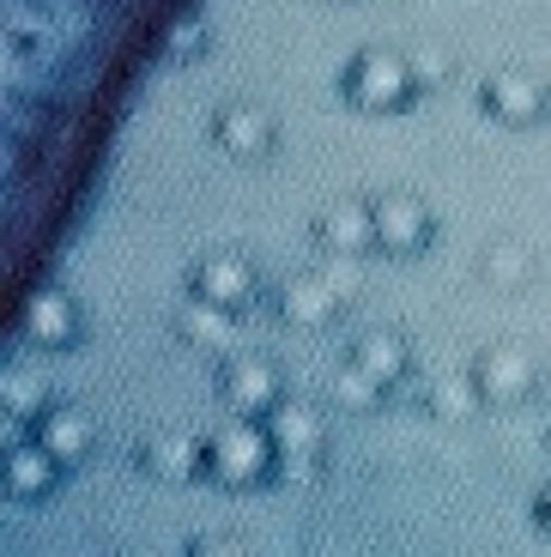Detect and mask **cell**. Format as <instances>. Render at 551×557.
<instances>
[{
	"label": "cell",
	"mask_w": 551,
	"mask_h": 557,
	"mask_svg": "<svg viewBox=\"0 0 551 557\" xmlns=\"http://www.w3.org/2000/svg\"><path fill=\"white\" fill-rule=\"evenodd\" d=\"M273 455L279 448H273L261 418H236V424H224V431L207 436V473L219 479V485H255V479H267Z\"/></svg>",
	"instance_id": "1"
},
{
	"label": "cell",
	"mask_w": 551,
	"mask_h": 557,
	"mask_svg": "<svg viewBox=\"0 0 551 557\" xmlns=\"http://www.w3.org/2000/svg\"><path fill=\"white\" fill-rule=\"evenodd\" d=\"M345 98L358 103V110H400V103H413L418 98L413 61L388 55V49L358 55V61H352V73H345Z\"/></svg>",
	"instance_id": "2"
},
{
	"label": "cell",
	"mask_w": 551,
	"mask_h": 557,
	"mask_svg": "<svg viewBox=\"0 0 551 557\" xmlns=\"http://www.w3.org/2000/svg\"><path fill=\"white\" fill-rule=\"evenodd\" d=\"M376 249H388V255H418L430 243V212L418 207L413 195H388V200H376Z\"/></svg>",
	"instance_id": "3"
},
{
	"label": "cell",
	"mask_w": 551,
	"mask_h": 557,
	"mask_svg": "<svg viewBox=\"0 0 551 557\" xmlns=\"http://www.w3.org/2000/svg\"><path fill=\"white\" fill-rule=\"evenodd\" d=\"M473 382H479V394L491 406H515V400H527V394H534V358H527V351H485L479 363H473Z\"/></svg>",
	"instance_id": "4"
},
{
	"label": "cell",
	"mask_w": 551,
	"mask_h": 557,
	"mask_svg": "<svg viewBox=\"0 0 551 557\" xmlns=\"http://www.w3.org/2000/svg\"><path fill=\"white\" fill-rule=\"evenodd\" d=\"M479 98L497 122H510V127H534L546 115V85L527 79V73H491Z\"/></svg>",
	"instance_id": "5"
},
{
	"label": "cell",
	"mask_w": 551,
	"mask_h": 557,
	"mask_svg": "<svg viewBox=\"0 0 551 557\" xmlns=\"http://www.w3.org/2000/svg\"><path fill=\"white\" fill-rule=\"evenodd\" d=\"M188 285L200 304H219V309H243L255 297V273H248L243 255H207V261L194 267Z\"/></svg>",
	"instance_id": "6"
},
{
	"label": "cell",
	"mask_w": 551,
	"mask_h": 557,
	"mask_svg": "<svg viewBox=\"0 0 551 557\" xmlns=\"http://www.w3.org/2000/svg\"><path fill=\"white\" fill-rule=\"evenodd\" d=\"M73 334H79V309H73L68 292H37L25 304V339L37 351H61L73 346Z\"/></svg>",
	"instance_id": "7"
},
{
	"label": "cell",
	"mask_w": 551,
	"mask_h": 557,
	"mask_svg": "<svg viewBox=\"0 0 551 557\" xmlns=\"http://www.w3.org/2000/svg\"><path fill=\"white\" fill-rule=\"evenodd\" d=\"M224 400L236 406V418H267L285 394H279V376L261 358H231V370H224Z\"/></svg>",
	"instance_id": "8"
},
{
	"label": "cell",
	"mask_w": 551,
	"mask_h": 557,
	"mask_svg": "<svg viewBox=\"0 0 551 557\" xmlns=\"http://www.w3.org/2000/svg\"><path fill=\"white\" fill-rule=\"evenodd\" d=\"M316 237L328 255H340V261H358V255L376 249V212L370 207H328L316 224Z\"/></svg>",
	"instance_id": "9"
},
{
	"label": "cell",
	"mask_w": 551,
	"mask_h": 557,
	"mask_svg": "<svg viewBox=\"0 0 551 557\" xmlns=\"http://www.w3.org/2000/svg\"><path fill=\"white\" fill-rule=\"evenodd\" d=\"M56 473H61V460L49 455L37 436H30V443H19L13 455H7V485H13V497H25V503L49 497V491H56Z\"/></svg>",
	"instance_id": "10"
},
{
	"label": "cell",
	"mask_w": 551,
	"mask_h": 557,
	"mask_svg": "<svg viewBox=\"0 0 551 557\" xmlns=\"http://www.w3.org/2000/svg\"><path fill=\"white\" fill-rule=\"evenodd\" d=\"M261 424H267V436H273L279 455H316L321 448V418L309 412L304 400H279Z\"/></svg>",
	"instance_id": "11"
},
{
	"label": "cell",
	"mask_w": 551,
	"mask_h": 557,
	"mask_svg": "<svg viewBox=\"0 0 551 557\" xmlns=\"http://www.w3.org/2000/svg\"><path fill=\"white\" fill-rule=\"evenodd\" d=\"M37 443L49 448L61 467H73V460H85V448H91V418L73 412V406H49V412L37 418Z\"/></svg>",
	"instance_id": "12"
},
{
	"label": "cell",
	"mask_w": 551,
	"mask_h": 557,
	"mask_svg": "<svg viewBox=\"0 0 551 557\" xmlns=\"http://www.w3.org/2000/svg\"><path fill=\"white\" fill-rule=\"evenodd\" d=\"M333 309H340V292H333V278H291L285 292H279V315L297 321V327H321V321H333Z\"/></svg>",
	"instance_id": "13"
},
{
	"label": "cell",
	"mask_w": 551,
	"mask_h": 557,
	"mask_svg": "<svg viewBox=\"0 0 551 557\" xmlns=\"http://www.w3.org/2000/svg\"><path fill=\"white\" fill-rule=\"evenodd\" d=\"M212 134H219V146L231 158H267V146H273V122H267L261 110H243V103H236V110H224Z\"/></svg>",
	"instance_id": "14"
},
{
	"label": "cell",
	"mask_w": 551,
	"mask_h": 557,
	"mask_svg": "<svg viewBox=\"0 0 551 557\" xmlns=\"http://www.w3.org/2000/svg\"><path fill=\"white\" fill-rule=\"evenodd\" d=\"M176 334L194 339V346H207V351H231V339H236V309H219V304H200V297H194V304L176 315Z\"/></svg>",
	"instance_id": "15"
},
{
	"label": "cell",
	"mask_w": 551,
	"mask_h": 557,
	"mask_svg": "<svg viewBox=\"0 0 551 557\" xmlns=\"http://www.w3.org/2000/svg\"><path fill=\"white\" fill-rule=\"evenodd\" d=\"M352 363H358V370H370V376L388 388V382L406 370V346H400V334H364L358 351H352Z\"/></svg>",
	"instance_id": "16"
},
{
	"label": "cell",
	"mask_w": 551,
	"mask_h": 557,
	"mask_svg": "<svg viewBox=\"0 0 551 557\" xmlns=\"http://www.w3.org/2000/svg\"><path fill=\"white\" fill-rule=\"evenodd\" d=\"M0 400H7L13 418H30V424L49 412V388H42L37 370H7V376H0Z\"/></svg>",
	"instance_id": "17"
},
{
	"label": "cell",
	"mask_w": 551,
	"mask_h": 557,
	"mask_svg": "<svg viewBox=\"0 0 551 557\" xmlns=\"http://www.w3.org/2000/svg\"><path fill=\"white\" fill-rule=\"evenodd\" d=\"M146 467H152L158 479H188L194 467H207V448H194L188 436H158V443L146 448Z\"/></svg>",
	"instance_id": "18"
},
{
	"label": "cell",
	"mask_w": 551,
	"mask_h": 557,
	"mask_svg": "<svg viewBox=\"0 0 551 557\" xmlns=\"http://www.w3.org/2000/svg\"><path fill=\"white\" fill-rule=\"evenodd\" d=\"M485 278H491V285H503V292H522L527 278H534V255L515 249V243H497V249L485 255Z\"/></svg>",
	"instance_id": "19"
},
{
	"label": "cell",
	"mask_w": 551,
	"mask_h": 557,
	"mask_svg": "<svg viewBox=\"0 0 551 557\" xmlns=\"http://www.w3.org/2000/svg\"><path fill=\"white\" fill-rule=\"evenodd\" d=\"M479 382L473 376H449V382H437V388H430V406H437L442 418H473L479 412Z\"/></svg>",
	"instance_id": "20"
},
{
	"label": "cell",
	"mask_w": 551,
	"mask_h": 557,
	"mask_svg": "<svg viewBox=\"0 0 551 557\" xmlns=\"http://www.w3.org/2000/svg\"><path fill=\"white\" fill-rule=\"evenodd\" d=\"M333 400L352 406V412H370V406L382 400V382H376L370 370H358V363H345L340 376H333Z\"/></svg>",
	"instance_id": "21"
},
{
	"label": "cell",
	"mask_w": 551,
	"mask_h": 557,
	"mask_svg": "<svg viewBox=\"0 0 551 557\" xmlns=\"http://www.w3.org/2000/svg\"><path fill=\"white\" fill-rule=\"evenodd\" d=\"M406 61H413L418 91H425V85H442V79H449V61H442V49H418V55H406Z\"/></svg>",
	"instance_id": "22"
},
{
	"label": "cell",
	"mask_w": 551,
	"mask_h": 557,
	"mask_svg": "<svg viewBox=\"0 0 551 557\" xmlns=\"http://www.w3.org/2000/svg\"><path fill=\"white\" fill-rule=\"evenodd\" d=\"M188 557H248V552H243V545H231V540H200Z\"/></svg>",
	"instance_id": "23"
},
{
	"label": "cell",
	"mask_w": 551,
	"mask_h": 557,
	"mask_svg": "<svg viewBox=\"0 0 551 557\" xmlns=\"http://www.w3.org/2000/svg\"><path fill=\"white\" fill-rule=\"evenodd\" d=\"M188 42H194V49H200V25H182V30H176V55H182V49H188Z\"/></svg>",
	"instance_id": "24"
},
{
	"label": "cell",
	"mask_w": 551,
	"mask_h": 557,
	"mask_svg": "<svg viewBox=\"0 0 551 557\" xmlns=\"http://www.w3.org/2000/svg\"><path fill=\"white\" fill-rule=\"evenodd\" d=\"M539 528H546V533H551V485H546V491H539Z\"/></svg>",
	"instance_id": "25"
}]
</instances>
